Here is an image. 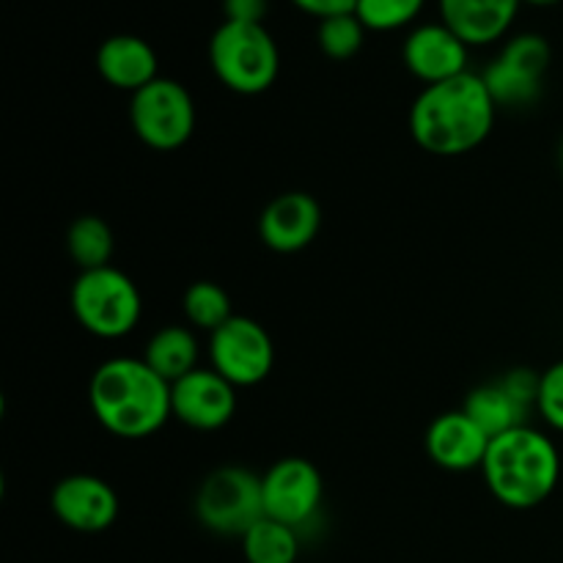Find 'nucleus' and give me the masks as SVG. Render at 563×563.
<instances>
[{
  "mask_svg": "<svg viewBox=\"0 0 563 563\" xmlns=\"http://www.w3.org/2000/svg\"><path fill=\"white\" fill-rule=\"evenodd\" d=\"M427 0H357L355 14L366 31L388 33L412 25Z\"/></svg>",
  "mask_w": 563,
  "mask_h": 563,
  "instance_id": "24",
  "label": "nucleus"
},
{
  "mask_svg": "<svg viewBox=\"0 0 563 563\" xmlns=\"http://www.w3.org/2000/svg\"><path fill=\"white\" fill-rule=\"evenodd\" d=\"M53 515L60 526L77 533H102L119 517V495L104 478L75 473L60 478L49 495Z\"/></svg>",
  "mask_w": 563,
  "mask_h": 563,
  "instance_id": "13",
  "label": "nucleus"
},
{
  "mask_svg": "<svg viewBox=\"0 0 563 563\" xmlns=\"http://www.w3.org/2000/svg\"><path fill=\"white\" fill-rule=\"evenodd\" d=\"M317 42L328 58L350 60L361 53L363 42H366V25L357 20L355 11L328 16V20H319Z\"/></svg>",
  "mask_w": 563,
  "mask_h": 563,
  "instance_id": "23",
  "label": "nucleus"
},
{
  "mask_svg": "<svg viewBox=\"0 0 563 563\" xmlns=\"http://www.w3.org/2000/svg\"><path fill=\"white\" fill-rule=\"evenodd\" d=\"M209 66L229 91L256 97L278 80L280 53L264 25L223 20L209 38Z\"/></svg>",
  "mask_w": 563,
  "mask_h": 563,
  "instance_id": "4",
  "label": "nucleus"
},
{
  "mask_svg": "<svg viewBox=\"0 0 563 563\" xmlns=\"http://www.w3.org/2000/svg\"><path fill=\"white\" fill-rule=\"evenodd\" d=\"M300 11L317 16V20H328L335 14H352L357 0H291Z\"/></svg>",
  "mask_w": 563,
  "mask_h": 563,
  "instance_id": "27",
  "label": "nucleus"
},
{
  "mask_svg": "<svg viewBox=\"0 0 563 563\" xmlns=\"http://www.w3.org/2000/svg\"><path fill=\"white\" fill-rule=\"evenodd\" d=\"M484 482L506 509L528 511L550 500L561 482L559 445L531 423L489 440Z\"/></svg>",
  "mask_w": 563,
  "mask_h": 563,
  "instance_id": "3",
  "label": "nucleus"
},
{
  "mask_svg": "<svg viewBox=\"0 0 563 563\" xmlns=\"http://www.w3.org/2000/svg\"><path fill=\"white\" fill-rule=\"evenodd\" d=\"M264 515L302 533L319 517L324 482L317 465L302 456H284L262 476Z\"/></svg>",
  "mask_w": 563,
  "mask_h": 563,
  "instance_id": "10",
  "label": "nucleus"
},
{
  "mask_svg": "<svg viewBox=\"0 0 563 563\" xmlns=\"http://www.w3.org/2000/svg\"><path fill=\"white\" fill-rule=\"evenodd\" d=\"M66 251H69L71 262L80 267V273L110 267L115 251L113 229L97 214H82L66 231Z\"/></svg>",
  "mask_w": 563,
  "mask_h": 563,
  "instance_id": "20",
  "label": "nucleus"
},
{
  "mask_svg": "<svg viewBox=\"0 0 563 563\" xmlns=\"http://www.w3.org/2000/svg\"><path fill=\"white\" fill-rule=\"evenodd\" d=\"M198 522L218 537H245L264 520L262 476L240 465H223L209 473L192 500Z\"/></svg>",
  "mask_w": 563,
  "mask_h": 563,
  "instance_id": "6",
  "label": "nucleus"
},
{
  "mask_svg": "<svg viewBox=\"0 0 563 563\" xmlns=\"http://www.w3.org/2000/svg\"><path fill=\"white\" fill-rule=\"evenodd\" d=\"M522 3H531V5H553V3H561V0H522Z\"/></svg>",
  "mask_w": 563,
  "mask_h": 563,
  "instance_id": "28",
  "label": "nucleus"
},
{
  "mask_svg": "<svg viewBox=\"0 0 563 563\" xmlns=\"http://www.w3.org/2000/svg\"><path fill=\"white\" fill-rule=\"evenodd\" d=\"M71 311L82 330L104 341H119L137 328L141 291L126 273L110 267L86 269L71 284Z\"/></svg>",
  "mask_w": 563,
  "mask_h": 563,
  "instance_id": "5",
  "label": "nucleus"
},
{
  "mask_svg": "<svg viewBox=\"0 0 563 563\" xmlns=\"http://www.w3.org/2000/svg\"><path fill=\"white\" fill-rule=\"evenodd\" d=\"M322 229V209L308 192L291 190L275 196L258 218V236L275 253H300L317 240Z\"/></svg>",
  "mask_w": 563,
  "mask_h": 563,
  "instance_id": "15",
  "label": "nucleus"
},
{
  "mask_svg": "<svg viewBox=\"0 0 563 563\" xmlns=\"http://www.w3.org/2000/svg\"><path fill=\"white\" fill-rule=\"evenodd\" d=\"M181 311H185L187 324L203 330V333H214L234 317L229 291L212 280H196L187 286L185 297H181Z\"/></svg>",
  "mask_w": 563,
  "mask_h": 563,
  "instance_id": "22",
  "label": "nucleus"
},
{
  "mask_svg": "<svg viewBox=\"0 0 563 563\" xmlns=\"http://www.w3.org/2000/svg\"><path fill=\"white\" fill-rule=\"evenodd\" d=\"M401 58L416 80L434 86L467 71L471 47L445 22H423L407 33Z\"/></svg>",
  "mask_w": 563,
  "mask_h": 563,
  "instance_id": "14",
  "label": "nucleus"
},
{
  "mask_svg": "<svg viewBox=\"0 0 563 563\" xmlns=\"http://www.w3.org/2000/svg\"><path fill=\"white\" fill-rule=\"evenodd\" d=\"M559 159H561V168H563V141H561V148H559Z\"/></svg>",
  "mask_w": 563,
  "mask_h": 563,
  "instance_id": "29",
  "label": "nucleus"
},
{
  "mask_svg": "<svg viewBox=\"0 0 563 563\" xmlns=\"http://www.w3.org/2000/svg\"><path fill=\"white\" fill-rule=\"evenodd\" d=\"M537 412L550 429L563 434V361L553 363L539 379Z\"/></svg>",
  "mask_w": 563,
  "mask_h": 563,
  "instance_id": "25",
  "label": "nucleus"
},
{
  "mask_svg": "<svg viewBox=\"0 0 563 563\" xmlns=\"http://www.w3.org/2000/svg\"><path fill=\"white\" fill-rule=\"evenodd\" d=\"M97 71L108 86L135 93L157 80L159 60L146 38L132 36V33H115L99 44Z\"/></svg>",
  "mask_w": 563,
  "mask_h": 563,
  "instance_id": "18",
  "label": "nucleus"
},
{
  "mask_svg": "<svg viewBox=\"0 0 563 563\" xmlns=\"http://www.w3.org/2000/svg\"><path fill=\"white\" fill-rule=\"evenodd\" d=\"M242 555L247 563H295L300 555V531L264 517L242 537Z\"/></svg>",
  "mask_w": 563,
  "mask_h": 563,
  "instance_id": "21",
  "label": "nucleus"
},
{
  "mask_svg": "<svg viewBox=\"0 0 563 563\" xmlns=\"http://www.w3.org/2000/svg\"><path fill=\"white\" fill-rule=\"evenodd\" d=\"M198 357H201V346H198V335L192 328H181V324H165L157 333L148 339L143 361L154 368L163 379L170 385L176 379L187 377L198 368Z\"/></svg>",
  "mask_w": 563,
  "mask_h": 563,
  "instance_id": "19",
  "label": "nucleus"
},
{
  "mask_svg": "<svg viewBox=\"0 0 563 563\" xmlns=\"http://www.w3.org/2000/svg\"><path fill=\"white\" fill-rule=\"evenodd\" d=\"M236 388L220 377L214 368L190 372L170 385V407L174 418L196 432H218L231 423L236 412Z\"/></svg>",
  "mask_w": 563,
  "mask_h": 563,
  "instance_id": "12",
  "label": "nucleus"
},
{
  "mask_svg": "<svg viewBox=\"0 0 563 563\" xmlns=\"http://www.w3.org/2000/svg\"><path fill=\"white\" fill-rule=\"evenodd\" d=\"M522 0H438L440 22L467 47H487L511 31Z\"/></svg>",
  "mask_w": 563,
  "mask_h": 563,
  "instance_id": "17",
  "label": "nucleus"
},
{
  "mask_svg": "<svg viewBox=\"0 0 563 563\" xmlns=\"http://www.w3.org/2000/svg\"><path fill=\"white\" fill-rule=\"evenodd\" d=\"M209 363L234 388H256L275 366V344L262 322L231 317L223 328L209 333Z\"/></svg>",
  "mask_w": 563,
  "mask_h": 563,
  "instance_id": "9",
  "label": "nucleus"
},
{
  "mask_svg": "<svg viewBox=\"0 0 563 563\" xmlns=\"http://www.w3.org/2000/svg\"><path fill=\"white\" fill-rule=\"evenodd\" d=\"M267 11H269V0H223V14L229 22L264 25Z\"/></svg>",
  "mask_w": 563,
  "mask_h": 563,
  "instance_id": "26",
  "label": "nucleus"
},
{
  "mask_svg": "<svg viewBox=\"0 0 563 563\" xmlns=\"http://www.w3.org/2000/svg\"><path fill=\"white\" fill-rule=\"evenodd\" d=\"M553 60L550 42L539 33H517L506 38L500 53L482 71L498 108H531L544 91V75Z\"/></svg>",
  "mask_w": 563,
  "mask_h": 563,
  "instance_id": "8",
  "label": "nucleus"
},
{
  "mask_svg": "<svg viewBox=\"0 0 563 563\" xmlns=\"http://www.w3.org/2000/svg\"><path fill=\"white\" fill-rule=\"evenodd\" d=\"M88 405L104 432L121 440H146L174 418L170 383L143 357H110L88 383Z\"/></svg>",
  "mask_w": 563,
  "mask_h": 563,
  "instance_id": "2",
  "label": "nucleus"
},
{
  "mask_svg": "<svg viewBox=\"0 0 563 563\" xmlns=\"http://www.w3.org/2000/svg\"><path fill=\"white\" fill-rule=\"evenodd\" d=\"M489 440L493 438L465 410H451L429 423L427 454L443 471L467 473L484 465Z\"/></svg>",
  "mask_w": 563,
  "mask_h": 563,
  "instance_id": "16",
  "label": "nucleus"
},
{
  "mask_svg": "<svg viewBox=\"0 0 563 563\" xmlns=\"http://www.w3.org/2000/svg\"><path fill=\"white\" fill-rule=\"evenodd\" d=\"M539 379H542V374H533L531 368H511L504 377L473 388L467 394L462 410L489 438H498V434L511 432V429L528 427L531 412H537Z\"/></svg>",
  "mask_w": 563,
  "mask_h": 563,
  "instance_id": "11",
  "label": "nucleus"
},
{
  "mask_svg": "<svg viewBox=\"0 0 563 563\" xmlns=\"http://www.w3.org/2000/svg\"><path fill=\"white\" fill-rule=\"evenodd\" d=\"M130 124L143 146L154 152H176L196 132L192 93L170 77H157L130 99Z\"/></svg>",
  "mask_w": 563,
  "mask_h": 563,
  "instance_id": "7",
  "label": "nucleus"
},
{
  "mask_svg": "<svg viewBox=\"0 0 563 563\" xmlns=\"http://www.w3.org/2000/svg\"><path fill=\"white\" fill-rule=\"evenodd\" d=\"M495 104L482 71L423 86L410 108V135L434 157H462L482 146L495 126Z\"/></svg>",
  "mask_w": 563,
  "mask_h": 563,
  "instance_id": "1",
  "label": "nucleus"
}]
</instances>
